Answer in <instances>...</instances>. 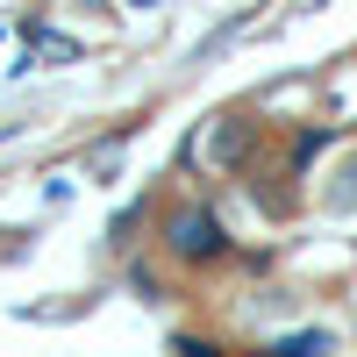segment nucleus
<instances>
[{
  "label": "nucleus",
  "mask_w": 357,
  "mask_h": 357,
  "mask_svg": "<svg viewBox=\"0 0 357 357\" xmlns=\"http://www.w3.org/2000/svg\"><path fill=\"white\" fill-rule=\"evenodd\" d=\"M158 243H165L172 264H186V272H215V264L229 257V229L215 215V200H178V207H165Z\"/></svg>",
  "instance_id": "obj_1"
},
{
  "label": "nucleus",
  "mask_w": 357,
  "mask_h": 357,
  "mask_svg": "<svg viewBox=\"0 0 357 357\" xmlns=\"http://www.w3.org/2000/svg\"><path fill=\"white\" fill-rule=\"evenodd\" d=\"M272 350H286V357H314V350H336V336H329V329H301V336H279Z\"/></svg>",
  "instance_id": "obj_3"
},
{
  "label": "nucleus",
  "mask_w": 357,
  "mask_h": 357,
  "mask_svg": "<svg viewBox=\"0 0 357 357\" xmlns=\"http://www.w3.org/2000/svg\"><path fill=\"white\" fill-rule=\"evenodd\" d=\"M250 158H257V122L250 114H207V122L186 136V165L193 172H207V178H236V172H250Z\"/></svg>",
  "instance_id": "obj_2"
},
{
  "label": "nucleus",
  "mask_w": 357,
  "mask_h": 357,
  "mask_svg": "<svg viewBox=\"0 0 357 357\" xmlns=\"http://www.w3.org/2000/svg\"><path fill=\"white\" fill-rule=\"evenodd\" d=\"M336 178H343V186H329V215H357V158H350Z\"/></svg>",
  "instance_id": "obj_4"
}]
</instances>
